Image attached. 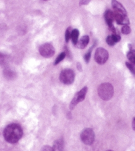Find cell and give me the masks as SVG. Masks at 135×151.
<instances>
[{
	"label": "cell",
	"instance_id": "ffe728a7",
	"mask_svg": "<svg viewBox=\"0 0 135 151\" xmlns=\"http://www.w3.org/2000/svg\"><path fill=\"white\" fill-rule=\"evenodd\" d=\"M71 27H68L66 31V33H65V40L68 43L70 40V39L71 37V33H72Z\"/></svg>",
	"mask_w": 135,
	"mask_h": 151
},
{
	"label": "cell",
	"instance_id": "2e32d148",
	"mask_svg": "<svg viewBox=\"0 0 135 151\" xmlns=\"http://www.w3.org/2000/svg\"><path fill=\"white\" fill-rule=\"evenodd\" d=\"M127 58L130 61L131 63L135 65V50L134 49H131L128 53H127Z\"/></svg>",
	"mask_w": 135,
	"mask_h": 151
},
{
	"label": "cell",
	"instance_id": "8992f818",
	"mask_svg": "<svg viewBox=\"0 0 135 151\" xmlns=\"http://www.w3.org/2000/svg\"><path fill=\"white\" fill-rule=\"evenodd\" d=\"M87 87H84V88H82L79 92H77L76 94L75 95L74 98L72 99V100L71 101L70 105V109L71 110L74 109L75 106H76L79 103L82 102V101H83L85 99V95L87 94Z\"/></svg>",
	"mask_w": 135,
	"mask_h": 151
},
{
	"label": "cell",
	"instance_id": "7c38bea8",
	"mask_svg": "<svg viewBox=\"0 0 135 151\" xmlns=\"http://www.w3.org/2000/svg\"><path fill=\"white\" fill-rule=\"evenodd\" d=\"M90 41V37L88 35H84L77 41L76 47L79 49H84L87 47Z\"/></svg>",
	"mask_w": 135,
	"mask_h": 151
},
{
	"label": "cell",
	"instance_id": "277c9868",
	"mask_svg": "<svg viewBox=\"0 0 135 151\" xmlns=\"http://www.w3.org/2000/svg\"><path fill=\"white\" fill-rule=\"evenodd\" d=\"M95 61L98 64H105L109 59V53L106 49L102 47H99L96 49L95 55Z\"/></svg>",
	"mask_w": 135,
	"mask_h": 151
},
{
	"label": "cell",
	"instance_id": "d4e9b609",
	"mask_svg": "<svg viewBox=\"0 0 135 151\" xmlns=\"http://www.w3.org/2000/svg\"><path fill=\"white\" fill-rule=\"evenodd\" d=\"M132 129H133L134 131H135V117H134L133 119H132Z\"/></svg>",
	"mask_w": 135,
	"mask_h": 151
},
{
	"label": "cell",
	"instance_id": "ba28073f",
	"mask_svg": "<svg viewBox=\"0 0 135 151\" xmlns=\"http://www.w3.org/2000/svg\"><path fill=\"white\" fill-rule=\"evenodd\" d=\"M104 18L107 25L109 27V29L113 32V33H117L116 29L113 25V22L115 21V17H114V13L111 10L108 9L105 12Z\"/></svg>",
	"mask_w": 135,
	"mask_h": 151
},
{
	"label": "cell",
	"instance_id": "ac0fdd59",
	"mask_svg": "<svg viewBox=\"0 0 135 151\" xmlns=\"http://www.w3.org/2000/svg\"><path fill=\"white\" fill-rule=\"evenodd\" d=\"M121 32L124 35H129L131 32V29L129 25H123L121 29Z\"/></svg>",
	"mask_w": 135,
	"mask_h": 151
},
{
	"label": "cell",
	"instance_id": "8fae6325",
	"mask_svg": "<svg viewBox=\"0 0 135 151\" xmlns=\"http://www.w3.org/2000/svg\"><path fill=\"white\" fill-rule=\"evenodd\" d=\"M121 40V36L118 35L117 33H113V35H109L106 39V42L110 46H113L115 45V43H118Z\"/></svg>",
	"mask_w": 135,
	"mask_h": 151
},
{
	"label": "cell",
	"instance_id": "44dd1931",
	"mask_svg": "<svg viewBox=\"0 0 135 151\" xmlns=\"http://www.w3.org/2000/svg\"><path fill=\"white\" fill-rule=\"evenodd\" d=\"M125 65L127 67V68L129 69V71H131L134 75H135V67L133 65V64L131 63H129V62H126Z\"/></svg>",
	"mask_w": 135,
	"mask_h": 151
},
{
	"label": "cell",
	"instance_id": "3957f363",
	"mask_svg": "<svg viewBox=\"0 0 135 151\" xmlns=\"http://www.w3.org/2000/svg\"><path fill=\"white\" fill-rule=\"evenodd\" d=\"M75 79V73L73 70L66 69L62 71L60 75V80L65 85H70L73 83Z\"/></svg>",
	"mask_w": 135,
	"mask_h": 151
},
{
	"label": "cell",
	"instance_id": "4fadbf2b",
	"mask_svg": "<svg viewBox=\"0 0 135 151\" xmlns=\"http://www.w3.org/2000/svg\"><path fill=\"white\" fill-rule=\"evenodd\" d=\"M64 143L63 139H60L55 140V142H54L53 145V149L54 151H62L64 149Z\"/></svg>",
	"mask_w": 135,
	"mask_h": 151
},
{
	"label": "cell",
	"instance_id": "603a6c76",
	"mask_svg": "<svg viewBox=\"0 0 135 151\" xmlns=\"http://www.w3.org/2000/svg\"><path fill=\"white\" fill-rule=\"evenodd\" d=\"M41 151H54V149L53 147H51L48 145H46L44 146L42 149H41Z\"/></svg>",
	"mask_w": 135,
	"mask_h": 151
},
{
	"label": "cell",
	"instance_id": "30bf717a",
	"mask_svg": "<svg viewBox=\"0 0 135 151\" xmlns=\"http://www.w3.org/2000/svg\"><path fill=\"white\" fill-rule=\"evenodd\" d=\"M111 4H112L113 9L114 10L113 12L117 13V14H120L127 15L126 9L124 8L123 5H122L120 2L117 1V0H112Z\"/></svg>",
	"mask_w": 135,
	"mask_h": 151
},
{
	"label": "cell",
	"instance_id": "5b68a950",
	"mask_svg": "<svg viewBox=\"0 0 135 151\" xmlns=\"http://www.w3.org/2000/svg\"><path fill=\"white\" fill-rule=\"evenodd\" d=\"M81 140L84 144L87 145H92L95 140V133L93 129L87 128L84 129L81 134Z\"/></svg>",
	"mask_w": 135,
	"mask_h": 151
},
{
	"label": "cell",
	"instance_id": "e0dca14e",
	"mask_svg": "<svg viewBox=\"0 0 135 151\" xmlns=\"http://www.w3.org/2000/svg\"><path fill=\"white\" fill-rule=\"evenodd\" d=\"M8 63V57L6 55L0 53V65L5 66Z\"/></svg>",
	"mask_w": 135,
	"mask_h": 151
},
{
	"label": "cell",
	"instance_id": "9a60e30c",
	"mask_svg": "<svg viewBox=\"0 0 135 151\" xmlns=\"http://www.w3.org/2000/svg\"><path fill=\"white\" fill-rule=\"evenodd\" d=\"M4 75L5 77L7 79H13L15 77V73L9 69H6L4 71Z\"/></svg>",
	"mask_w": 135,
	"mask_h": 151
},
{
	"label": "cell",
	"instance_id": "484cf974",
	"mask_svg": "<svg viewBox=\"0 0 135 151\" xmlns=\"http://www.w3.org/2000/svg\"><path fill=\"white\" fill-rule=\"evenodd\" d=\"M107 151H113V150H107Z\"/></svg>",
	"mask_w": 135,
	"mask_h": 151
},
{
	"label": "cell",
	"instance_id": "6da1fadb",
	"mask_svg": "<svg viewBox=\"0 0 135 151\" xmlns=\"http://www.w3.org/2000/svg\"><path fill=\"white\" fill-rule=\"evenodd\" d=\"M23 132L19 124H11L5 129L4 137L7 142L11 144L17 142L21 139Z\"/></svg>",
	"mask_w": 135,
	"mask_h": 151
},
{
	"label": "cell",
	"instance_id": "7a4b0ae2",
	"mask_svg": "<svg viewBox=\"0 0 135 151\" xmlns=\"http://www.w3.org/2000/svg\"><path fill=\"white\" fill-rule=\"evenodd\" d=\"M98 95L104 101L110 100L114 94V88L111 83H104L99 85L97 89Z\"/></svg>",
	"mask_w": 135,
	"mask_h": 151
},
{
	"label": "cell",
	"instance_id": "7402d4cb",
	"mask_svg": "<svg viewBox=\"0 0 135 151\" xmlns=\"http://www.w3.org/2000/svg\"><path fill=\"white\" fill-rule=\"evenodd\" d=\"M93 48V46L92 47L90 48V50L88 51L87 52V53L85 54V55H84V59H85V62H86V63H88V62L90 61V57H91V54H92Z\"/></svg>",
	"mask_w": 135,
	"mask_h": 151
},
{
	"label": "cell",
	"instance_id": "d6986e66",
	"mask_svg": "<svg viewBox=\"0 0 135 151\" xmlns=\"http://www.w3.org/2000/svg\"><path fill=\"white\" fill-rule=\"evenodd\" d=\"M65 57H66V53H65V52H62V53H61L58 57H57V58L55 60V62H54V65H56L60 63L62 60L65 58Z\"/></svg>",
	"mask_w": 135,
	"mask_h": 151
},
{
	"label": "cell",
	"instance_id": "5bb4252c",
	"mask_svg": "<svg viewBox=\"0 0 135 151\" xmlns=\"http://www.w3.org/2000/svg\"><path fill=\"white\" fill-rule=\"evenodd\" d=\"M79 31L76 29H74L72 31L71 33V39L72 41V43H73L74 45H76L77 43V41H78V37H79Z\"/></svg>",
	"mask_w": 135,
	"mask_h": 151
},
{
	"label": "cell",
	"instance_id": "52a82bcc",
	"mask_svg": "<svg viewBox=\"0 0 135 151\" xmlns=\"http://www.w3.org/2000/svg\"><path fill=\"white\" fill-rule=\"evenodd\" d=\"M39 53L43 57L49 58L54 55L55 53V49L52 44L45 43L39 47Z\"/></svg>",
	"mask_w": 135,
	"mask_h": 151
},
{
	"label": "cell",
	"instance_id": "4316f807",
	"mask_svg": "<svg viewBox=\"0 0 135 151\" xmlns=\"http://www.w3.org/2000/svg\"><path fill=\"white\" fill-rule=\"evenodd\" d=\"M44 1H47V0H44Z\"/></svg>",
	"mask_w": 135,
	"mask_h": 151
},
{
	"label": "cell",
	"instance_id": "cb8c5ba5",
	"mask_svg": "<svg viewBox=\"0 0 135 151\" xmlns=\"http://www.w3.org/2000/svg\"><path fill=\"white\" fill-rule=\"evenodd\" d=\"M91 0H80V6H84L90 3Z\"/></svg>",
	"mask_w": 135,
	"mask_h": 151
},
{
	"label": "cell",
	"instance_id": "9c48e42d",
	"mask_svg": "<svg viewBox=\"0 0 135 151\" xmlns=\"http://www.w3.org/2000/svg\"><path fill=\"white\" fill-rule=\"evenodd\" d=\"M113 13H114V17H115V21L118 23V24L123 25L130 24L129 19L128 16H127V15L120 14L115 12Z\"/></svg>",
	"mask_w": 135,
	"mask_h": 151
}]
</instances>
